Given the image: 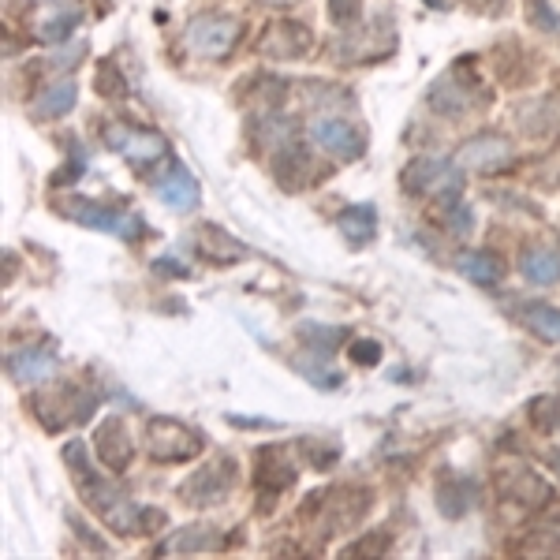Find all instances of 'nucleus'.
Instances as JSON below:
<instances>
[{
  "mask_svg": "<svg viewBox=\"0 0 560 560\" xmlns=\"http://www.w3.org/2000/svg\"><path fill=\"white\" fill-rule=\"evenodd\" d=\"M64 463L71 467V478H75V486L83 493V504L105 523V527H112V531L124 534V538L142 531V508L131 501L112 478H105V471H98V467L90 463L83 441H68V445H64Z\"/></svg>",
  "mask_w": 560,
  "mask_h": 560,
  "instance_id": "obj_1",
  "label": "nucleus"
},
{
  "mask_svg": "<svg viewBox=\"0 0 560 560\" xmlns=\"http://www.w3.org/2000/svg\"><path fill=\"white\" fill-rule=\"evenodd\" d=\"M34 404V415L42 422L45 430H68V426H83L90 415H94V407H98V396L86 389V385H68V381H60L53 389H45L42 396H34L30 400Z\"/></svg>",
  "mask_w": 560,
  "mask_h": 560,
  "instance_id": "obj_2",
  "label": "nucleus"
},
{
  "mask_svg": "<svg viewBox=\"0 0 560 560\" xmlns=\"http://www.w3.org/2000/svg\"><path fill=\"white\" fill-rule=\"evenodd\" d=\"M493 490H497L504 504H516L523 516L546 512L553 497H557L553 486L534 471L531 463H501L497 475H493Z\"/></svg>",
  "mask_w": 560,
  "mask_h": 560,
  "instance_id": "obj_3",
  "label": "nucleus"
},
{
  "mask_svg": "<svg viewBox=\"0 0 560 560\" xmlns=\"http://www.w3.org/2000/svg\"><path fill=\"white\" fill-rule=\"evenodd\" d=\"M146 452H150L157 463H187L202 452V434L191 430V426H183L180 419L157 415V419H150V426H146Z\"/></svg>",
  "mask_w": 560,
  "mask_h": 560,
  "instance_id": "obj_4",
  "label": "nucleus"
},
{
  "mask_svg": "<svg viewBox=\"0 0 560 560\" xmlns=\"http://www.w3.org/2000/svg\"><path fill=\"white\" fill-rule=\"evenodd\" d=\"M187 49L198 56H210V60H221L236 49V42L243 38V23L232 19V15H202L187 27Z\"/></svg>",
  "mask_w": 560,
  "mask_h": 560,
  "instance_id": "obj_5",
  "label": "nucleus"
},
{
  "mask_svg": "<svg viewBox=\"0 0 560 560\" xmlns=\"http://www.w3.org/2000/svg\"><path fill=\"white\" fill-rule=\"evenodd\" d=\"M400 183H404V191L411 198H430V195L456 191L463 180H460V168H452V161H445V157H415L404 168Z\"/></svg>",
  "mask_w": 560,
  "mask_h": 560,
  "instance_id": "obj_6",
  "label": "nucleus"
},
{
  "mask_svg": "<svg viewBox=\"0 0 560 560\" xmlns=\"http://www.w3.org/2000/svg\"><path fill=\"white\" fill-rule=\"evenodd\" d=\"M232 486H236V463L217 460L198 467L195 475L180 486V497L187 504H195V508H213V504H221L232 493Z\"/></svg>",
  "mask_w": 560,
  "mask_h": 560,
  "instance_id": "obj_7",
  "label": "nucleus"
},
{
  "mask_svg": "<svg viewBox=\"0 0 560 560\" xmlns=\"http://www.w3.org/2000/svg\"><path fill=\"white\" fill-rule=\"evenodd\" d=\"M60 210L68 213L71 221L86 224V228H94V232H109V236H120V239H139V232H142V221L135 217V213L109 210V206H98V202H86V198L64 202Z\"/></svg>",
  "mask_w": 560,
  "mask_h": 560,
  "instance_id": "obj_8",
  "label": "nucleus"
},
{
  "mask_svg": "<svg viewBox=\"0 0 560 560\" xmlns=\"http://www.w3.org/2000/svg\"><path fill=\"white\" fill-rule=\"evenodd\" d=\"M109 146L116 150V154H124L131 165H139V168H150L157 165L161 157L168 154V146L165 139L157 135V131H150V127H124V124H112L109 131Z\"/></svg>",
  "mask_w": 560,
  "mask_h": 560,
  "instance_id": "obj_9",
  "label": "nucleus"
},
{
  "mask_svg": "<svg viewBox=\"0 0 560 560\" xmlns=\"http://www.w3.org/2000/svg\"><path fill=\"white\" fill-rule=\"evenodd\" d=\"M258 49L266 56H273V60H299V56H307L314 49V34L303 23H295V19H273L262 30Z\"/></svg>",
  "mask_w": 560,
  "mask_h": 560,
  "instance_id": "obj_10",
  "label": "nucleus"
},
{
  "mask_svg": "<svg viewBox=\"0 0 560 560\" xmlns=\"http://www.w3.org/2000/svg\"><path fill=\"white\" fill-rule=\"evenodd\" d=\"M314 142H318V150H325L329 157L336 161H355V157H363L366 150V139L359 127H351L348 120H340V116H325L314 124Z\"/></svg>",
  "mask_w": 560,
  "mask_h": 560,
  "instance_id": "obj_11",
  "label": "nucleus"
},
{
  "mask_svg": "<svg viewBox=\"0 0 560 560\" xmlns=\"http://www.w3.org/2000/svg\"><path fill=\"white\" fill-rule=\"evenodd\" d=\"M94 448H98V460L109 467V471H127L131 467V456H135V441H131V430H127L124 419L116 415H105L94 430Z\"/></svg>",
  "mask_w": 560,
  "mask_h": 560,
  "instance_id": "obj_12",
  "label": "nucleus"
},
{
  "mask_svg": "<svg viewBox=\"0 0 560 560\" xmlns=\"http://www.w3.org/2000/svg\"><path fill=\"white\" fill-rule=\"evenodd\" d=\"M295 463L284 456L280 445H266L254 452V486L266 493V497H277V493L292 490L295 486Z\"/></svg>",
  "mask_w": 560,
  "mask_h": 560,
  "instance_id": "obj_13",
  "label": "nucleus"
},
{
  "mask_svg": "<svg viewBox=\"0 0 560 560\" xmlns=\"http://www.w3.org/2000/svg\"><path fill=\"white\" fill-rule=\"evenodd\" d=\"M512 157H516V150H512L508 139H501V135H478V139H471L460 150L456 165L471 168V172H501V168L512 165Z\"/></svg>",
  "mask_w": 560,
  "mask_h": 560,
  "instance_id": "obj_14",
  "label": "nucleus"
},
{
  "mask_svg": "<svg viewBox=\"0 0 560 560\" xmlns=\"http://www.w3.org/2000/svg\"><path fill=\"white\" fill-rule=\"evenodd\" d=\"M157 198L165 202L168 210H176V213L195 210L198 206V180L183 165H172L165 180H157Z\"/></svg>",
  "mask_w": 560,
  "mask_h": 560,
  "instance_id": "obj_15",
  "label": "nucleus"
},
{
  "mask_svg": "<svg viewBox=\"0 0 560 560\" xmlns=\"http://www.w3.org/2000/svg\"><path fill=\"white\" fill-rule=\"evenodd\" d=\"M8 374L23 385H34V381H49L56 374V355L45 348H23L15 351L8 359Z\"/></svg>",
  "mask_w": 560,
  "mask_h": 560,
  "instance_id": "obj_16",
  "label": "nucleus"
},
{
  "mask_svg": "<svg viewBox=\"0 0 560 560\" xmlns=\"http://www.w3.org/2000/svg\"><path fill=\"white\" fill-rule=\"evenodd\" d=\"M471 504H475V490H471V482H463L460 475L445 471L441 482H437V508H441V516L460 519V516L471 512Z\"/></svg>",
  "mask_w": 560,
  "mask_h": 560,
  "instance_id": "obj_17",
  "label": "nucleus"
},
{
  "mask_svg": "<svg viewBox=\"0 0 560 560\" xmlns=\"http://www.w3.org/2000/svg\"><path fill=\"white\" fill-rule=\"evenodd\" d=\"M224 538L213 527H180V531L168 538L165 546H161V553H213V549H221Z\"/></svg>",
  "mask_w": 560,
  "mask_h": 560,
  "instance_id": "obj_18",
  "label": "nucleus"
},
{
  "mask_svg": "<svg viewBox=\"0 0 560 560\" xmlns=\"http://www.w3.org/2000/svg\"><path fill=\"white\" fill-rule=\"evenodd\" d=\"M519 318H523V325H527L538 340L560 344V310L553 307V303H527V307L519 310Z\"/></svg>",
  "mask_w": 560,
  "mask_h": 560,
  "instance_id": "obj_19",
  "label": "nucleus"
},
{
  "mask_svg": "<svg viewBox=\"0 0 560 560\" xmlns=\"http://www.w3.org/2000/svg\"><path fill=\"white\" fill-rule=\"evenodd\" d=\"M340 232H344V239H348L351 247L370 243L374 232H378V213H374V206H348V210L340 213Z\"/></svg>",
  "mask_w": 560,
  "mask_h": 560,
  "instance_id": "obj_20",
  "label": "nucleus"
},
{
  "mask_svg": "<svg viewBox=\"0 0 560 560\" xmlns=\"http://www.w3.org/2000/svg\"><path fill=\"white\" fill-rule=\"evenodd\" d=\"M519 269H523V277L534 280V284H557L560 280V251L553 247H534L519 258Z\"/></svg>",
  "mask_w": 560,
  "mask_h": 560,
  "instance_id": "obj_21",
  "label": "nucleus"
},
{
  "mask_svg": "<svg viewBox=\"0 0 560 560\" xmlns=\"http://www.w3.org/2000/svg\"><path fill=\"white\" fill-rule=\"evenodd\" d=\"M195 247L202 258H210V262H236L243 247H239L232 236H224L217 224H202V232H198Z\"/></svg>",
  "mask_w": 560,
  "mask_h": 560,
  "instance_id": "obj_22",
  "label": "nucleus"
},
{
  "mask_svg": "<svg viewBox=\"0 0 560 560\" xmlns=\"http://www.w3.org/2000/svg\"><path fill=\"white\" fill-rule=\"evenodd\" d=\"M75 98H79L75 79H56L53 86H45L42 94H38V116H49V120L68 116L75 109Z\"/></svg>",
  "mask_w": 560,
  "mask_h": 560,
  "instance_id": "obj_23",
  "label": "nucleus"
},
{
  "mask_svg": "<svg viewBox=\"0 0 560 560\" xmlns=\"http://www.w3.org/2000/svg\"><path fill=\"white\" fill-rule=\"evenodd\" d=\"M437 206H441V221H445V228L452 232V236H467V232H471L475 213H471V206L463 202L460 187H456V191H445V195H437Z\"/></svg>",
  "mask_w": 560,
  "mask_h": 560,
  "instance_id": "obj_24",
  "label": "nucleus"
},
{
  "mask_svg": "<svg viewBox=\"0 0 560 560\" xmlns=\"http://www.w3.org/2000/svg\"><path fill=\"white\" fill-rule=\"evenodd\" d=\"M456 266H460V273L467 280H475V284H486V288H490V284H497V280H501V262H497V258H493V254H486V251H467V254H460V262H456Z\"/></svg>",
  "mask_w": 560,
  "mask_h": 560,
  "instance_id": "obj_25",
  "label": "nucleus"
},
{
  "mask_svg": "<svg viewBox=\"0 0 560 560\" xmlns=\"http://www.w3.org/2000/svg\"><path fill=\"white\" fill-rule=\"evenodd\" d=\"M75 23H79V15L75 12H53V15H42V19H38L34 34H38V42L56 45V42H64L71 30H75Z\"/></svg>",
  "mask_w": 560,
  "mask_h": 560,
  "instance_id": "obj_26",
  "label": "nucleus"
},
{
  "mask_svg": "<svg viewBox=\"0 0 560 560\" xmlns=\"http://www.w3.org/2000/svg\"><path fill=\"white\" fill-rule=\"evenodd\" d=\"M527 419H531V426L538 434H553V426L560 419V400H553V396H534L531 407H527Z\"/></svg>",
  "mask_w": 560,
  "mask_h": 560,
  "instance_id": "obj_27",
  "label": "nucleus"
},
{
  "mask_svg": "<svg viewBox=\"0 0 560 560\" xmlns=\"http://www.w3.org/2000/svg\"><path fill=\"white\" fill-rule=\"evenodd\" d=\"M389 546H392V538L385 531H378V534H363V538L351 542L344 553H348V557H385Z\"/></svg>",
  "mask_w": 560,
  "mask_h": 560,
  "instance_id": "obj_28",
  "label": "nucleus"
},
{
  "mask_svg": "<svg viewBox=\"0 0 560 560\" xmlns=\"http://www.w3.org/2000/svg\"><path fill=\"white\" fill-rule=\"evenodd\" d=\"M299 333L307 336L310 344H314V348L322 351V355H329V351H333L336 344L344 340V333H340V329H325V325H303ZM314 348H310V351H314Z\"/></svg>",
  "mask_w": 560,
  "mask_h": 560,
  "instance_id": "obj_29",
  "label": "nucleus"
},
{
  "mask_svg": "<svg viewBox=\"0 0 560 560\" xmlns=\"http://www.w3.org/2000/svg\"><path fill=\"white\" fill-rule=\"evenodd\" d=\"M98 94H105V98H124V94H127V83H124V75L116 71V64H101Z\"/></svg>",
  "mask_w": 560,
  "mask_h": 560,
  "instance_id": "obj_30",
  "label": "nucleus"
},
{
  "mask_svg": "<svg viewBox=\"0 0 560 560\" xmlns=\"http://www.w3.org/2000/svg\"><path fill=\"white\" fill-rule=\"evenodd\" d=\"M329 15L340 27H351L363 19V0H329Z\"/></svg>",
  "mask_w": 560,
  "mask_h": 560,
  "instance_id": "obj_31",
  "label": "nucleus"
},
{
  "mask_svg": "<svg viewBox=\"0 0 560 560\" xmlns=\"http://www.w3.org/2000/svg\"><path fill=\"white\" fill-rule=\"evenodd\" d=\"M348 359L355 366H374V363H381V344L378 340H355L348 348Z\"/></svg>",
  "mask_w": 560,
  "mask_h": 560,
  "instance_id": "obj_32",
  "label": "nucleus"
},
{
  "mask_svg": "<svg viewBox=\"0 0 560 560\" xmlns=\"http://www.w3.org/2000/svg\"><path fill=\"white\" fill-rule=\"evenodd\" d=\"M527 8H531V15H534V27L560 30V15L549 8V0H527Z\"/></svg>",
  "mask_w": 560,
  "mask_h": 560,
  "instance_id": "obj_33",
  "label": "nucleus"
},
{
  "mask_svg": "<svg viewBox=\"0 0 560 560\" xmlns=\"http://www.w3.org/2000/svg\"><path fill=\"white\" fill-rule=\"evenodd\" d=\"M71 527H75V534H79V538H83V542H86V546H90V549H101V553H109V542H105V538H98V534L90 531V527H86L83 519H75V516H71Z\"/></svg>",
  "mask_w": 560,
  "mask_h": 560,
  "instance_id": "obj_34",
  "label": "nucleus"
},
{
  "mask_svg": "<svg viewBox=\"0 0 560 560\" xmlns=\"http://www.w3.org/2000/svg\"><path fill=\"white\" fill-rule=\"evenodd\" d=\"M56 64H60V68H68V64H79V60H83V45H75V49H71V53H60V56H53Z\"/></svg>",
  "mask_w": 560,
  "mask_h": 560,
  "instance_id": "obj_35",
  "label": "nucleus"
},
{
  "mask_svg": "<svg viewBox=\"0 0 560 560\" xmlns=\"http://www.w3.org/2000/svg\"><path fill=\"white\" fill-rule=\"evenodd\" d=\"M262 4H269V8H295L299 0H262Z\"/></svg>",
  "mask_w": 560,
  "mask_h": 560,
  "instance_id": "obj_36",
  "label": "nucleus"
},
{
  "mask_svg": "<svg viewBox=\"0 0 560 560\" xmlns=\"http://www.w3.org/2000/svg\"><path fill=\"white\" fill-rule=\"evenodd\" d=\"M426 4H437V8H448V0H426Z\"/></svg>",
  "mask_w": 560,
  "mask_h": 560,
  "instance_id": "obj_37",
  "label": "nucleus"
},
{
  "mask_svg": "<svg viewBox=\"0 0 560 560\" xmlns=\"http://www.w3.org/2000/svg\"><path fill=\"white\" fill-rule=\"evenodd\" d=\"M553 467H557V475H560V452H557V456H553Z\"/></svg>",
  "mask_w": 560,
  "mask_h": 560,
  "instance_id": "obj_38",
  "label": "nucleus"
}]
</instances>
